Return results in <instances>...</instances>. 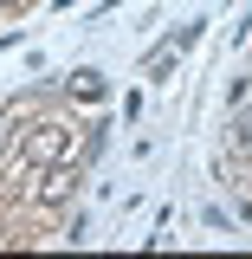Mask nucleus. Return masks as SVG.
<instances>
[{
	"instance_id": "1",
	"label": "nucleus",
	"mask_w": 252,
	"mask_h": 259,
	"mask_svg": "<svg viewBox=\"0 0 252 259\" xmlns=\"http://www.w3.org/2000/svg\"><path fill=\"white\" fill-rule=\"evenodd\" d=\"M65 149H71V130H65V123H32V136L20 143L26 168H39V162H65Z\"/></svg>"
},
{
	"instance_id": "2",
	"label": "nucleus",
	"mask_w": 252,
	"mask_h": 259,
	"mask_svg": "<svg viewBox=\"0 0 252 259\" xmlns=\"http://www.w3.org/2000/svg\"><path fill=\"white\" fill-rule=\"evenodd\" d=\"M71 194H78V175H71L65 162H52V175L39 182V194H32V201H39L45 214H59V207H65V201H71Z\"/></svg>"
},
{
	"instance_id": "3",
	"label": "nucleus",
	"mask_w": 252,
	"mask_h": 259,
	"mask_svg": "<svg viewBox=\"0 0 252 259\" xmlns=\"http://www.w3.org/2000/svg\"><path fill=\"white\" fill-rule=\"evenodd\" d=\"M71 97H104V84H97L91 71H78V78H71Z\"/></svg>"
},
{
	"instance_id": "4",
	"label": "nucleus",
	"mask_w": 252,
	"mask_h": 259,
	"mask_svg": "<svg viewBox=\"0 0 252 259\" xmlns=\"http://www.w3.org/2000/svg\"><path fill=\"white\" fill-rule=\"evenodd\" d=\"M233 143H239V149H252V110H239V117H233Z\"/></svg>"
},
{
	"instance_id": "5",
	"label": "nucleus",
	"mask_w": 252,
	"mask_h": 259,
	"mask_svg": "<svg viewBox=\"0 0 252 259\" xmlns=\"http://www.w3.org/2000/svg\"><path fill=\"white\" fill-rule=\"evenodd\" d=\"M7 7H26V0H7Z\"/></svg>"
}]
</instances>
